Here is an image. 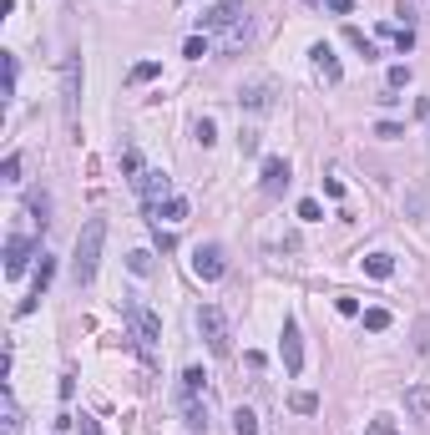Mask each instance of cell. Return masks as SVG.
<instances>
[{"label":"cell","instance_id":"cell-5","mask_svg":"<svg viewBox=\"0 0 430 435\" xmlns=\"http://www.w3.org/2000/svg\"><path fill=\"white\" fill-rule=\"evenodd\" d=\"M132 187H137V198H142V208L152 213V208H162L167 198H172V178L162 167H142L137 178H132Z\"/></svg>","mask_w":430,"mask_h":435},{"label":"cell","instance_id":"cell-7","mask_svg":"<svg viewBox=\"0 0 430 435\" xmlns=\"http://www.w3.org/2000/svg\"><path fill=\"white\" fill-rule=\"evenodd\" d=\"M223 248L218 243H198V253H192V273H198L203 278V284H218V278H223Z\"/></svg>","mask_w":430,"mask_h":435},{"label":"cell","instance_id":"cell-33","mask_svg":"<svg viewBox=\"0 0 430 435\" xmlns=\"http://www.w3.org/2000/svg\"><path fill=\"white\" fill-rule=\"evenodd\" d=\"M152 243H157L162 253H172V248H178V238H172V233H162V223H152Z\"/></svg>","mask_w":430,"mask_h":435},{"label":"cell","instance_id":"cell-34","mask_svg":"<svg viewBox=\"0 0 430 435\" xmlns=\"http://www.w3.org/2000/svg\"><path fill=\"white\" fill-rule=\"evenodd\" d=\"M76 435H101L96 415H86V410H81V415H76Z\"/></svg>","mask_w":430,"mask_h":435},{"label":"cell","instance_id":"cell-25","mask_svg":"<svg viewBox=\"0 0 430 435\" xmlns=\"http://www.w3.org/2000/svg\"><path fill=\"white\" fill-rule=\"evenodd\" d=\"M364 435H400V425H395L390 415H375L370 425H364Z\"/></svg>","mask_w":430,"mask_h":435},{"label":"cell","instance_id":"cell-21","mask_svg":"<svg viewBox=\"0 0 430 435\" xmlns=\"http://www.w3.org/2000/svg\"><path fill=\"white\" fill-rule=\"evenodd\" d=\"M233 435H258V415L253 410H233Z\"/></svg>","mask_w":430,"mask_h":435},{"label":"cell","instance_id":"cell-38","mask_svg":"<svg viewBox=\"0 0 430 435\" xmlns=\"http://www.w3.org/2000/svg\"><path fill=\"white\" fill-rule=\"evenodd\" d=\"M334 309H339L344 319H354V314H359V299H334Z\"/></svg>","mask_w":430,"mask_h":435},{"label":"cell","instance_id":"cell-24","mask_svg":"<svg viewBox=\"0 0 430 435\" xmlns=\"http://www.w3.org/2000/svg\"><path fill=\"white\" fill-rule=\"evenodd\" d=\"M192 137H198L203 147H213V142H218V127H213V117H198V127H192Z\"/></svg>","mask_w":430,"mask_h":435},{"label":"cell","instance_id":"cell-26","mask_svg":"<svg viewBox=\"0 0 430 435\" xmlns=\"http://www.w3.org/2000/svg\"><path fill=\"white\" fill-rule=\"evenodd\" d=\"M299 218H304V223H319V218H324L319 198H299Z\"/></svg>","mask_w":430,"mask_h":435},{"label":"cell","instance_id":"cell-39","mask_svg":"<svg viewBox=\"0 0 430 435\" xmlns=\"http://www.w3.org/2000/svg\"><path fill=\"white\" fill-rule=\"evenodd\" d=\"M324 6H329L334 15H350V6H354V0H324Z\"/></svg>","mask_w":430,"mask_h":435},{"label":"cell","instance_id":"cell-31","mask_svg":"<svg viewBox=\"0 0 430 435\" xmlns=\"http://www.w3.org/2000/svg\"><path fill=\"white\" fill-rule=\"evenodd\" d=\"M122 172H132V178L142 172V152H137V147H127V152H122Z\"/></svg>","mask_w":430,"mask_h":435},{"label":"cell","instance_id":"cell-41","mask_svg":"<svg viewBox=\"0 0 430 435\" xmlns=\"http://www.w3.org/2000/svg\"><path fill=\"white\" fill-rule=\"evenodd\" d=\"M178 6H182V0H178Z\"/></svg>","mask_w":430,"mask_h":435},{"label":"cell","instance_id":"cell-13","mask_svg":"<svg viewBox=\"0 0 430 435\" xmlns=\"http://www.w3.org/2000/svg\"><path fill=\"white\" fill-rule=\"evenodd\" d=\"M238 101H243V106H253V112H264V106L273 101V86H268V81H253V86H248V92H243Z\"/></svg>","mask_w":430,"mask_h":435},{"label":"cell","instance_id":"cell-10","mask_svg":"<svg viewBox=\"0 0 430 435\" xmlns=\"http://www.w3.org/2000/svg\"><path fill=\"white\" fill-rule=\"evenodd\" d=\"M284 187H289V162H284V157H268V162H264V192H268V198H278Z\"/></svg>","mask_w":430,"mask_h":435},{"label":"cell","instance_id":"cell-32","mask_svg":"<svg viewBox=\"0 0 430 435\" xmlns=\"http://www.w3.org/2000/svg\"><path fill=\"white\" fill-rule=\"evenodd\" d=\"M0 178H6V183H15V178H20V152H10V157L0 162Z\"/></svg>","mask_w":430,"mask_h":435},{"label":"cell","instance_id":"cell-23","mask_svg":"<svg viewBox=\"0 0 430 435\" xmlns=\"http://www.w3.org/2000/svg\"><path fill=\"white\" fill-rule=\"evenodd\" d=\"M289 405L299 410V415H314V410H319V395H314V390H299V395H294Z\"/></svg>","mask_w":430,"mask_h":435},{"label":"cell","instance_id":"cell-15","mask_svg":"<svg viewBox=\"0 0 430 435\" xmlns=\"http://www.w3.org/2000/svg\"><path fill=\"white\" fill-rule=\"evenodd\" d=\"M364 273H370V278H390L395 273V258L390 253H364Z\"/></svg>","mask_w":430,"mask_h":435},{"label":"cell","instance_id":"cell-8","mask_svg":"<svg viewBox=\"0 0 430 435\" xmlns=\"http://www.w3.org/2000/svg\"><path fill=\"white\" fill-rule=\"evenodd\" d=\"M243 10H248V0H218L208 15H198V26H203V31H223V26H233Z\"/></svg>","mask_w":430,"mask_h":435},{"label":"cell","instance_id":"cell-27","mask_svg":"<svg viewBox=\"0 0 430 435\" xmlns=\"http://www.w3.org/2000/svg\"><path fill=\"white\" fill-rule=\"evenodd\" d=\"M415 355H430V319H415Z\"/></svg>","mask_w":430,"mask_h":435},{"label":"cell","instance_id":"cell-36","mask_svg":"<svg viewBox=\"0 0 430 435\" xmlns=\"http://www.w3.org/2000/svg\"><path fill=\"white\" fill-rule=\"evenodd\" d=\"M375 137H385V142H395V137H405V127H400V122H380V127H375Z\"/></svg>","mask_w":430,"mask_h":435},{"label":"cell","instance_id":"cell-19","mask_svg":"<svg viewBox=\"0 0 430 435\" xmlns=\"http://www.w3.org/2000/svg\"><path fill=\"white\" fill-rule=\"evenodd\" d=\"M127 269H132L137 278H147V273H152V253H147V248H132V253H127Z\"/></svg>","mask_w":430,"mask_h":435},{"label":"cell","instance_id":"cell-20","mask_svg":"<svg viewBox=\"0 0 430 435\" xmlns=\"http://www.w3.org/2000/svg\"><path fill=\"white\" fill-rule=\"evenodd\" d=\"M380 31L390 36V41H395L400 51H415V31H410V26H380Z\"/></svg>","mask_w":430,"mask_h":435},{"label":"cell","instance_id":"cell-37","mask_svg":"<svg viewBox=\"0 0 430 435\" xmlns=\"http://www.w3.org/2000/svg\"><path fill=\"white\" fill-rule=\"evenodd\" d=\"M182 56H192V61H203V56H208V41H203V36H192L187 46H182Z\"/></svg>","mask_w":430,"mask_h":435},{"label":"cell","instance_id":"cell-2","mask_svg":"<svg viewBox=\"0 0 430 435\" xmlns=\"http://www.w3.org/2000/svg\"><path fill=\"white\" fill-rule=\"evenodd\" d=\"M198 334H203V344L218 359L233 355V329H228V314L218 309V304H203V309H198Z\"/></svg>","mask_w":430,"mask_h":435},{"label":"cell","instance_id":"cell-17","mask_svg":"<svg viewBox=\"0 0 430 435\" xmlns=\"http://www.w3.org/2000/svg\"><path fill=\"white\" fill-rule=\"evenodd\" d=\"M0 405H6V435H20V410H15L10 385H0Z\"/></svg>","mask_w":430,"mask_h":435},{"label":"cell","instance_id":"cell-35","mask_svg":"<svg viewBox=\"0 0 430 435\" xmlns=\"http://www.w3.org/2000/svg\"><path fill=\"white\" fill-rule=\"evenodd\" d=\"M203 380H208L203 369H187V375H182V390H187V395H198V390H203Z\"/></svg>","mask_w":430,"mask_h":435},{"label":"cell","instance_id":"cell-16","mask_svg":"<svg viewBox=\"0 0 430 435\" xmlns=\"http://www.w3.org/2000/svg\"><path fill=\"white\" fill-rule=\"evenodd\" d=\"M157 218H167V223H178V218H187V198H178V192H172V198L162 203V208H152V223Z\"/></svg>","mask_w":430,"mask_h":435},{"label":"cell","instance_id":"cell-29","mask_svg":"<svg viewBox=\"0 0 430 435\" xmlns=\"http://www.w3.org/2000/svg\"><path fill=\"white\" fill-rule=\"evenodd\" d=\"M385 86H390V92H400V86H410V66H390V76H385Z\"/></svg>","mask_w":430,"mask_h":435},{"label":"cell","instance_id":"cell-1","mask_svg":"<svg viewBox=\"0 0 430 435\" xmlns=\"http://www.w3.org/2000/svg\"><path fill=\"white\" fill-rule=\"evenodd\" d=\"M101 243H106V218H86L81 233H76V248H71V278H76V289H86L96 278Z\"/></svg>","mask_w":430,"mask_h":435},{"label":"cell","instance_id":"cell-22","mask_svg":"<svg viewBox=\"0 0 430 435\" xmlns=\"http://www.w3.org/2000/svg\"><path fill=\"white\" fill-rule=\"evenodd\" d=\"M364 329H370V334L390 329V309H364Z\"/></svg>","mask_w":430,"mask_h":435},{"label":"cell","instance_id":"cell-4","mask_svg":"<svg viewBox=\"0 0 430 435\" xmlns=\"http://www.w3.org/2000/svg\"><path fill=\"white\" fill-rule=\"evenodd\" d=\"M76 106H81V56L71 51L61 61V112H66V127L76 132Z\"/></svg>","mask_w":430,"mask_h":435},{"label":"cell","instance_id":"cell-28","mask_svg":"<svg viewBox=\"0 0 430 435\" xmlns=\"http://www.w3.org/2000/svg\"><path fill=\"white\" fill-rule=\"evenodd\" d=\"M157 71H162V66H157V61H137V66H132V81L142 86V81H152Z\"/></svg>","mask_w":430,"mask_h":435},{"label":"cell","instance_id":"cell-30","mask_svg":"<svg viewBox=\"0 0 430 435\" xmlns=\"http://www.w3.org/2000/svg\"><path fill=\"white\" fill-rule=\"evenodd\" d=\"M15 76H20V61L6 51V97H15Z\"/></svg>","mask_w":430,"mask_h":435},{"label":"cell","instance_id":"cell-12","mask_svg":"<svg viewBox=\"0 0 430 435\" xmlns=\"http://www.w3.org/2000/svg\"><path fill=\"white\" fill-rule=\"evenodd\" d=\"M405 410H410L415 420H430V385H410L405 390Z\"/></svg>","mask_w":430,"mask_h":435},{"label":"cell","instance_id":"cell-6","mask_svg":"<svg viewBox=\"0 0 430 435\" xmlns=\"http://www.w3.org/2000/svg\"><path fill=\"white\" fill-rule=\"evenodd\" d=\"M278 355H284V369H289V375H299V369H304V334H299V319H284Z\"/></svg>","mask_w":430,"mask_h":435},{"label":"cell","instance_id":"cell-40","mask_svg":"<svg viewBox=\"0 0 430 435\" xmlns=\"http://www.w3.org/2000/svg\"><path fill=\"white\" fill-rule=\"evenodd\" d=\"M415 117H420V122H430V97H420V101H415Z\"/></svg>","mask_w":430,"mask_h":435},{"label":"cell","instance_id":"cell-3","mask_svg":"<svg viewBox=\"0 0 430 435\" xmlns=\"http://www.w3.org/2000/svg\"><path fill=\"white\" fill-rule=\"evenodd\" d=\"M127 319H132V334H137V350H142V359L152 364V344H157V334H162V324H157V314L147 309V304H137V299H127Z\"/></svg>","mask_w":430,"mask_h":435},{"label":"cell","instance_id":"cell-11","mask_svg":"<svg viewBox=\"0 0 430 435\" xmlns=\"http://www.w3.org/2000/svg\"><path fill=\"white\" fill-rule=\"evenodd\" d=\"M314 66H319V76H324L329 86H339L344 81V66H339V56L324 46V41H319V46H314Z\"/></svg>","mask_w":430,"mask_h":435},{"label":"cell","instance_id":"cell-14","mask_svg":"<svg viewBox=\"0 0 430 435\" xmlns=\"http://www.w3.org/2000/svg\"><path fill=\"white\" fill-rule=\"evenodd\" d=\"M344 41H350V46H354V51L364 56V61H375V56H380V46H375V41H370V36H364L359 26H344Z\"/></svg>","mask_w":430,"mask_h":435},{"label":"cell","instance_id":"cell-18","mask_svg":"<svg viewBox=\"0 0 430 435\" xmlns=\"http://www.w3.org/2000/svg\"><path fill=\"white\" fill-rule=\"evenodd\" d=\"M26 213L46 228V223H51V218H46V213H51V198H46V192H31V198H26Z\"/></svg>","mask_w":430,"mask_h":435},{"label":"cell","instance_id":"cell-9","mask_svg":"<svg viewBox=\"0 0 430 435\" xmlns=\"http://www.w3.org/2000/svg\"><path fill=\"white\" fill-rule=\"evenodd\" d=\"M31 238H20V233H10L6 238V278H20V273H26V264H31Z\"/></svg>","mask_w":430,"mask_h":435}]
</instances>
